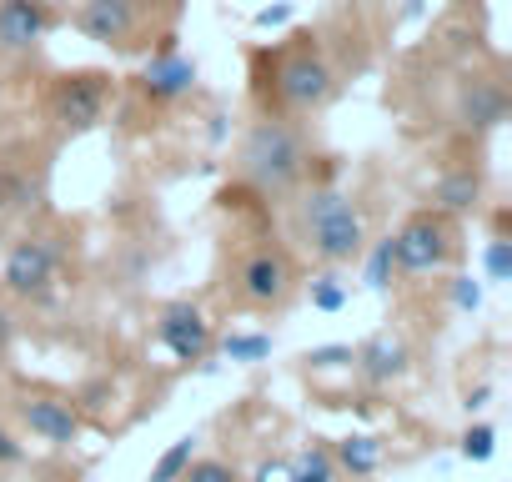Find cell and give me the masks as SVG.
<instances>
[{
	"instance_id": "1",
	"label": "cell",
	"mask_w": 512,
	"mask_h": 482,
	"mask_svg": "<svg viewBox=\"0 0 512 482\" xmlns=\"http://www.w3.org/2000/svg\"><path fill=\"white\" fill-rule=\"evenodd\" d=\"M251 91L267 116L307 121L322 116L337 96V66L327 61L317 31H292L282 46L251 51Z\"/></svg>"
},
{
	"instance_id": "2",
	"label": "cell",
	"mask_w": 512,
	"mask_h": 482,
	"mask_svg": "<svg viewBox=\"0 0 512 482\" xmlns=\"http://www.w3.org/2000/svg\"><path fill=\"white\" fill-rule=\"evenodd\" d=\"M312 176V151L297 121L287 116H256L236 146V181L256 201H292Z\"/></svg>"
},
{
	"instance_id": "3",
	"label": "cell",
	"mask_w": 512,
	"mask_h": 482,
	"mask_svg": "<svg viewBox=\"0 0 512 482\" xmlns=\"http://www.w3.org/2000/svg\"><path fill=\"white\" fill-rule=\"evenodd\" d=\"M292 201H297V231H302L307 252L322 267L342 272V267L362 262V252H367V216H362V206L347 191H337L332 181H312Z\"/></svg>"
},
{
	"instance_id": "4",
	"label": "cell",
	"mask_w": 512,
	"mask_h": 482,
	"mask_svg": "<svg viewBox=\"0 0 512 482\" xmlns=\"http://www.w3.org/2000/svg\"><path fill=\"white\" fill-rule=\"evenodd\" d=\"M161 11L176 16V0H81L71 26L116 56H136L151 51V41L171 36V21H161Z\"/></svg>"
},
{
	"instance_id": "5",
	"label": "cell",
	"mask_w": 512,
	"mask_h": 482,
	"mask_svg": "<svg viewBox=\"0 0 512 482\" xmlns=\"http://www.w3.org/2000/svg\"><path fill=\"white\" fill-rule=\"evenodd\" d=\"M462 257V231L457 216L437 206H417L397 231H392V262L397 277H442Z\"/></svg>"
},
{
	"instance_id": "6",
	"label": "cell",
	"mask_w": 512,
	"mask_h": 482,
	"mask_svg": "<svg viewBox=\"0 0 512 482\" xmlns=\"http://www.w3.org/2000/svg\"><path fill=\"white\" fill-rule=\"evenodd\" d=\"M116 101V76L111 71H61L46 86V116L66 131V136H86L111 116Z\"/></svg>"
},
{
	"instance_id": "7",
	"label": "cell",
	"mask_w": 512,
	"mask_h": 482,
	"mask_svg": "<svg viewBox=\"0 0 512 482\" xmlns=\"http://www.w3.org/2000/svg\"><path fill=\"white\" fill-rule=\"evenodd\" d=\"M231 287H236V302L251 307V312H282L297 292L292 252L282 247V241H256V247L236 262Z\"/></svg>"
},
{
	"instance_id": "8",
	"label": "cell",
	"mask_w": 512,
	"mask_h": 482,
	"mask_svg": "<svg viewBox=\"0 0 512 482\" xmlns=\"http://www.w3.org/2000/svg\"><path fill=\"white\" fill-rule=\"evenodd\" d=\"M0 282H6L11 297H31L46 302L61 282V241L46 231H26L16 247L6 252V267H0Z\"/></svg>"
},
{
	"instance_id": "9",
	"label": "cell",
	"mask_w": 512,
	"mask_h": 482,
	"mask_svg": "<svg viewBox=\"0 0 512 482\" xmlns=\"http://www.w3.org/2000/svg\"><path fill=\"white\" fill-rule=\"evenodd\" d=\"M196 76H201L196 61H191V56H176V31H171V36L156 41L151 61L141 66L136 91H141V101H151V106H171V101H181V96L196 91Z\"/></svg>"
},
{
	"instance_id": "10",
	"label": "cell",
	"mask_w": 512,
	"mask_h": 482,
	"mask_svg": "<svg viewBox=\"0 0 512 482\" xmlns=\"http://www.w3.org/2000/svg\"><path fill=\"white\" fill-rule=\"evenodd\" d=\"M56 21V0H0V56H31Z\"/></svg>"
},
{
	"instance_id": "11",
	"label": "cell",
	"mask_w": 512,
	"mask_h": 482,
	"mask_svg": "<svg viewBox=\"0 0 512 482\" xmlns=\"http://www.w3.org/2000/svg\"><path fill=\"white\" fill-rule=\"evenodd\" d=\"M156 342L176 362H201L211 352V322L201 317L196 302H166L161 317H156Z\"/></svg>"
},
{
	"instance_id": "12",
	"label": "cell",
	"mask_w": 512,
	"mask_h": 482,
	"mask_svg": "<svg viewBox=\"0 0 512 482\" xmlns=\"http://www.w3.org/2000/svg\"><path fill=\"white\" fill-rule=\"evenodd\" d=\"M21 422L31 427V437L51 442V447H71L81 437V412L71 397L56 392H26L21 397Z\"/></svg>"
},
{
	"instance_id": "13",
	"label": "cell",
	"mask_w": 512,
	"mask_h": 482,
	"mask_svg": "<svg viewBox=\"0 0 512 482\" xmlns=\"http://www.w3.org/2000/svg\"><path fill=\"white\" fill-rule=\"evenodd\" d=\"M502 116H507V91H502V81H497V76H467L462 91H457V121H462V131L482 136V131L502 126Z\"/></svg>"
},
{
	"instance_id": "14",
	"label": "cell",
	"mask_w": 512,
	"mask_h": 482,
	"mask_svg": "<svg viewBox=\"0 0 512 482\" xmlns=\"http://www.w3.org/2000/svg\"><path fill=\"white\" fill-rule=\"evenodd\" d=\"M352 367L362 372V382L387 387V382H397V377L407 372V342L392 337V332H377V337H367V342L352 352Z\"/></svg>"
},
{
	"instance_id": "15",
	"label": "cell",
	"mask_w": 512,
	"mask_h": 482,
	"mask_svg": "<svg viewBox=\"0 0 512 482\" xmlns=\"http://www.w3.org/2000/svg\"><path fill=\"white\" fill-rule=\"evenodd\" d=\"M482 171L477 166H447L437 181H432V206L447 211V216H472L482 206Z\"/></svg>"
},
{
	"instance_id": "16",
	"label": "cell",
	"mask_w": 512,
	"mask_h": 482,
	"mask_svg": "<svg viewBox=\"0 0 512 482\" xmlns=\"http://www.w3.org/2000/svg\"><path fill=\"white\" fill-rule=\"evenodd\" d=\"M332 457H337V472L372 477V472L387 462V447H382V437H372V432H347V437L332 447Z\"/></svg>"
},
{
	"instance_id": "17",
	"label": "cell",
	"mask_w": 512,
	"mask_h": 482,
	"mask_svg": "<svg viewBox=\"0 0 512 482\" xmlns=\"http://www.w3.org/2000/svg\"><path fill=\"white\" fill-rule=\"evenodd\" d=\"M292 482H337V457L327 442H307L292 462H287Z\"/></svg>"
},
{
	"instance_id": "18",
	"label": "cell",
	"mask_w": 512,
	"mask_h": 482,
	"mask_svg": "<svg viewBox=\"0 0 512 482\" xmlns=\"http://www.w3.org/2000/svg\"><path fill=\"white\" fill-rule=\"evenodd\" d=\"M221 357H226V362H241V367L267 362V357H272V337H267V332H231V337L221 342Z\"/></svg>"
},
{
	"instance_id": "19",
	"label": "cell",
	"mask_w": 512,
	"mask_h": 482,
	"mask_svg": "<svg viewBox=\"0 0 512 482\" xmlns=\"http://www.w3.org/2000/svg\"><path fill=\"white\" fill-rule=\"evenodd\" d=\"M307 297H312V307H317V312H342L352 292H347V282L337 277V267H322V272L307 282Z\"/></svg>"
},
{
	"instance_id": "20",
	"label": "cell",
	"mask_w": 512,
	"mask_h": 482,
	"mask_svg": "<svg viewBox=\"0 0 512 482\" xmlns=\"http://www.w3.org/2000/svg\"><path fill=\"white\" fill-rule=\"evenodd\" d=\"M362 257H367V287H372V292H387V287H392V277H397V262H392V236L372 241V247H367Z\"/></svg>"
},
{
	"instance_id": "21",
	"label": "cell",
	"mask_w": 512,
	"mask_h": 482,
	"mask_svg": "<svg viewBox=\"0 0 512 482\" xmlns=\"http://www.w3.org/2000/svg\"><path fill=\"white\" fill-rule=\"evenodd\" d=\"M191 452H196V437H176V442H171V447L156 457V467H151V482H181V472H186Z\"/></svg>"
},
{
	"instance_id": "22",
	"label": "cell",
	"mask_w": 512,
	"mask_h": 482,
	"mask_svg": "<svg viewBox=\"0 0 512 482\" xmlns=\"http://www.w3.org/2000/svg\"><path fill=\"white\" fill-rule=\"evenodd\" d=\"M181 482H241V472L231 462H221V457H191Z\"/></svg>"
},
{
	"instance_id": "23",
	"label": "cell",
	"mask_w": 512,
	"mask_h": 482,
	"mask_svg": "<svg viewBox=\"0 0 512 482\" xmlns=\"http://www.w3.org/2000/svg\"><path fill=\"white\" fill-rule=\"evenodd\" d=\"M487 277L492 282H507L512 277V241L507 236H492L487 241Z\"/></svg>"
},
{
	"instance_id": "24",
	"label": "cell",
	"mask_w": 512,
	"mask_h": 482,
	"mask_svg": "<svg viewBox=\"0 0 512 482\" xmlns=\"http://www.w3.org/2000/svg\"><path fill=\"white\" fill-rule=\"evenodd\" d=\"M492 437H497V432H492L487 422L467 427V432H462V457H467V462H487V457H492Z\"/></svg>"
},
{
	"instance_id": "25",
	"label": "cell",
	"mask_w": 512,
	"mask_h": 482,
	"mask_svg": "<svg viewBox=\"0 0 512 482\" xmlns=\"http://www.w3.org/2000/svg\"><path fill=\"white\" fill-rule=\"evenodd\" d=\"M312 372H332V367H352V347H312L302 357Z\"/></svg>"
},
{
	"instance_id": "26",
	"label": "cell",
	"mask_w": 512,
	"mask_h": 482,
	"mask_svg": "<svg viewBox=\"0 0 512 482\" xmlns=\"http://www.w3.org/2000/svg\"><path fill=\"white\" fill-rule=\"evenodd\" d=\"M287 21H292V6H287V0H277V6H262V11L251 16L256 31H272V26H287Z\"/></svg>"
},
{
	"instance_id": "27",
	"label": "cell",
	"mask_w": 512,
	"mask_h": 482,
	"mask_svg": "<svg viewBox=\"0 0 512 482\" xmlns=\"http://www.w3.org/2000/svg\"><path fill=\"white\" fill-rule=\"evenodd\" d=\"M452 302H457L462 312H477V302H482V287H477L472 277H452Z\"/></svg>"
},
{
	"instance_id": "28",
	"label": "cell",
	"mask_w": 512,
	"mask_h": 482,
	"mask_svg": "<svg viewBox=\"0 0 512 482\" xmlns=\"http://www.w3.org/2000/svg\"><path fill=\"white\" fill-rule=\"evenodd\" d=\"M251 482H292V472H287V462H282V457H267V462H256Z\"/></svg>"
},
{
	"instance_id": "29",
	"label": "cell",
	"mask_w": 512,
	"mask_h": 482,
	"mask_svg": "<svg viewBox=\"0 0 512 482\" xmlns=\"http://www.w3.org/2000/svg\"><path fill=\"white\" fill-rule=\"evenodd\" d=\"M21 457H26V447H21V442L6 432V427H0V467H16Z\"/></svg>"
},
{
	"instance_id": "30",
	"label": "cell",
	"mask_w": 512,
	"mask_h": 482,
	"mask_svg": "<svg viewBox=\"0 0 512 482\" xmlns=\"http://www.w3.org/2000/svg\"><path fill=\"white\" fill-rule=\"evenodd\" d=\"M11 337H16V317H11L6 307H0V352L11 347Z\"/></svg>"
},
{
	"instance_id": "31",
	"label": "cell",
	"mask_w": 512,
	"mask_h": 482,
	"mask_svg": "<svg viewBox=\"0 0 512 482\" xmlns=\"http://www.w3.org/2000/svg\"><path fill=\"white\" fill-rule=\"evenodd\" d=\"M6 201H11V166L0 161V206H6Z\"/></svg>"
}]
</instances>
